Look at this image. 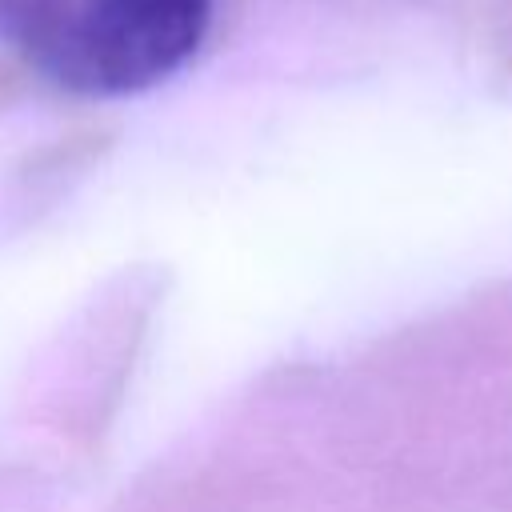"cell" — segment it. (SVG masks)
Returning a JSON list of instances; mask_svg holds the SVG:
<instances>
[{"instance_id": "6da1fadb", "label": "cell", "mask_w": 512, "mask_h": 512, "mask_svg": "<svg viewBox=\"0 0 512 512\" xmlns=\"http://www.w3.org/2000/svg\"><path fill=\"white\" fill-rule=\"evenodd\" d=\"M208 24L212 0H0V40L80 96H128L176 76Z\"/></svg>"}]
</instances>
